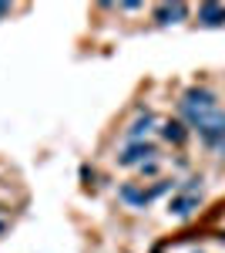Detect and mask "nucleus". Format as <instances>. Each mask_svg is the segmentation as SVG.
<instances>
[{"mask_svg":"<svg viewBox=\"0 0 225 253\" xmlns=\"http://www.w3.org/2000/svg\"><path fill=\"white\" fill-rule=\"evenodd\" d=\"M182 112H185V118L198 128L208 115L219 112V105H215V95H212V91H205V88H192V91H185V98H182Z\"/></svg>","mask_w":225,"mask_h":253,"instance_id":"obj_1","label":"nucleus"},{"mask_svg":"<svg viewBox=\"0 0 225 253\" xmlns=\"http://www.w3.org/2000/svg\"><path fill=\"white\" fill-rule=\"evenodd\" d=\"M198 138L208 142V145H215V142H222L225 138V112H215V115H208L202 125H198Z\"/></svg>","mask_w":225,"mask_h":253,"instance_id":"obj_2","label":"nucleus"},{"mask_svg":"<svg viewBox=\"0 0 225 253\" xmlns=\"http://www.w3.org/2000/svg\"><path fill=\"white\" fill-rule=\"evenodd\" d=\"M198 20H202L205 27H222L225 24V7H219V3H205V7H198Z\"/></svg>","mask_w":225,"mask_h":253,"instance_id":"obj_3","label":"nucleus"},{"mask_svg":"<svg viewBox=\"0 0 225 253\" xmlns=\"http://www.w3.org/2000/svg\"><path fill=\"white\" fill-rule=\"evenodd\" d=\"M145 156H155V149H151V145H131V149H125L121 166H134V162H141Z\"/></svg>","mask_w":225,"mask_h":253,"instance_id":"obj_4","label":"nucleus"},{"mask_svg":"<svg viewBox=\"0 0 225 253\" xmlns=\"http://www.w3.org/2000/svg\"><path fill=\"white\" fill-rule=\"evenodd\" d=\"M155 14H158V20H161V24H175V20L185 17V7H182V3H171V7H158Z\"/></svg>","mask_w":225,"mask_h":253,"instance_id":"obj_5","label":"nucleus"},{"mask_svg":"<svg viewBox=\"0 0 225 253\" xmlns=\"http://www.w3.org/2000/svg\"><path fill=\"white\" fill-rule=\"evenodd\" d=\"M161 135L168 138V142H185V125H182V122H168V125H165V128H161Z\"/></svg>","mask_w":225,"mask_h":253,"instance_id":"obj_6","label":"nucleus"},{"mask_svg":"<svg viewBox=\"0 0 225 253\" xmlns=\"http://www.w3.org/2000/svg\"><path fill=\"white\" fill-rule=\"evenodd\" d=\"M121 199H128L134 206H145L151 199V193H141V189H134V186H125V189H121Z\"/></svg>","mask_w":225,"mask_h":253,"instance_id":"obj_7","label":"nucleus"},{"mask_svg":"<svg viewBox=\"0 0 225 253\" xmlns=\"http://www.w3.org/2000/svg\"><path fill=\"white\" fill-rule=\"evenodd\" d=\"M195 203H198V199H175V203H171V213H178V216H188V213H192V206H195Z\"/></svg>","mask_w":225,"mask_h":253,"instance_id":"obj_8","label":"nucleus"},{"mask_svg":"<svg viewBox=\"0 0 225 253\" xmlns=\"http://www.w3.org/2000/svg\"><path fill=\"white\" fill-rule=\"evenodd\" d=\"M0 230H3V223H0Z\"/></svg>","mask_w":225,"mask_h":253,"instance_id":"obj_9","label":"nucleus"}]
</instances>
